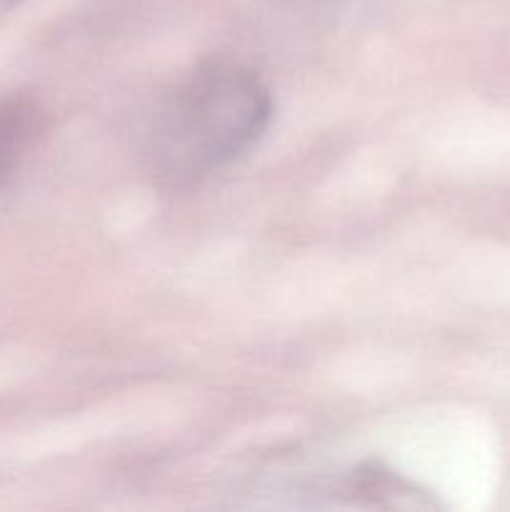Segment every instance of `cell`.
I'll return each instance as SVG.
<instances>
[{
  "label": "cell",
  "instance_id": "cell-1",
  "mask_svg": "<svg viewBox=\"0 0 510 512\" xmlns=\"http://www.w3.org/2000/svg\"><path fill=\"white\" fill-rule=\"evenodd\" d=\"M273 118V98L260 78L238 65H208L185 80L150 133L158 178L188 185L228 168L258 145Z\"/></svg>",
  "mask_w": 510,
  "mask_h": 512
},
{
  "label": "cell",
  "instance_id": "cell-2",
  "mask_svg": "<svg viewBox=\"0 0 510 512\" xmlns=\"http://www.w3.org/2000/svg\"><path fill=\"white\" fill-rule=\"evenodd\" d=\"M40 128V113L23 95L0 98V185L13 173L23 150Z\"/></svg>",
  "mask_w": 510,
  "mask_h": 512
},
{
  "label": "cell",
  "instance_id": "cell-3",
  "mask_svg": "<svg viewBox=\"0 0 510 512\" xmlns=\"http://www.w3.org/2000/svg\"><path fill=\"white\" fill-rule=\"evenodd\" d=\"M20 3H23V0H0V18H5V15H8L10 10L18 8Z\"/></svg>",
  "mask_w": 510,
  "mask_h": 512
}]
</instances>
